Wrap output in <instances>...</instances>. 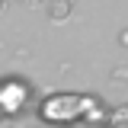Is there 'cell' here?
<instances>
[{
    "label": "cell",
    "mask_w": 128,
    "mask_h": 128,
    "mask_svg": "<svg viewBox=\"0 0 128 128\" xmlns=\"http://www.w3.org/2000/svg\"><path fill=\"white\" fill-rule=\"evenodd\" d=\"M112 83H128V67H122V64H118V67H112Z\"/></svg>",
    "instance_id": "5"
},
{
    "label": "cell",
    "mask_w": 128,
    "mask_h": 128,
    "mask_svg": "<svg viewBox=\"0 0 128 128\" xmlns=\"http://www.w3.org/2000/svg\"><path fill=\"white\" fill-rule=\"evenodd\" d=\"M106 128H128V102L109 109V122H106Z\"/></svg>",
    "instance_id": "4"
},
{
    "label": "cell",
    "mask_w": 128,
    "mask_h": 128,
    "mask_svg": "<svg viewBox=\"0 0 128 128\" xmlns=\"http://www.w3.org/2000/svg\"><path fill=\"white\" fill-rule=\"evenodd\" d=\"M19 3H26V6H45L48 0H19Z\"/></svg>",
    "instance_id": "7"
},
{
    "label": "cell",
    "mask_w": 128,
    "mask_h": 128,
    "mask_svg": "<svg viewBox=\"0 0 128 128\" xmlns=\"http://www.w3.org/2000/svg\"><path fill=\"white\" fill-rule=\"evenodd\" d=\"M3 6H6V0H0V13H3Z\"/></svg>",
    "instance_id": "9"
},
{
    "label": "cell",
    "mask_w": 128,
    "mask_h": 128,
    "mask_svg": "<svg viewBox=\"0 0 128 128\" xmlns=\"http://www.w3.org/2000/svg\"><path fill=\"white\" fill-rule=\"evenodd\" d=\"M42 128H45V125H42ZM51 128H70V125H51Z\"/></svg>",
    "instance_id": "8"
},
{
    "label": "cell",
    "mask_w": 128,
    "mask_h": 128,
    "mask_svg": "<svg viewBox=\"0 0 128 128\" xmlns=\"http://www.w3.org/2000/svg\"><path fill=\"white\" fill-rule=\"evenodd\" d=\"M90 93H70V90H58V93H48L38 102V118L45 125H77L86 118L90 109Z\"/></svg>",
    "instance_id": "1"
},
{
    "label": "cell",
    "mask_w": 128,
    "mask_h": 128,
    "mask_svg": "<svg viewBox=\"0 0 128 128\" xmlns=\"http://www.w3.org/2000/svg\"><path fill=\"white\" fill-rule=\"evenodd\" d=\"M118 45H122V48H128V29H122V32H118Z\"/></svg>",
    "instance_id": "6"
},
{
    "label": "cell",
    "mask_w": 128,
    "mask_h": 128,
    "mask_svg": "<svg viewBox=\"0 0 128 128\" xmlns=\"http://www.w3.org/2000/svg\"><path fill=\"white\" fill-rule=\"evenodd\" d=\"M26 99H29V83H22L19 77H6L0 83V112H3L6 122H13L19 115Z\"/></svg>",
    "instance_id": "2"
},
{
    "label": "cell",
    "mask_w": 128,
    "mask_h": 128,
    "mask_svg": "<svg viewBox=\"0 0 128 128\" xmlns=\"http://www.w3.org/2000/svg\"><path fill=\"white\" fill-rule=\"evenodd\" d=\"M74 6H77V0H48L45 13H48L51 22H67V19L74 16Z\"/></svg>",
    "instance_id": "3"
}]
</instances>
